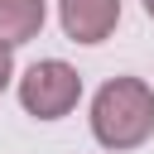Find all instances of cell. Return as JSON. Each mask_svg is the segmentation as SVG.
Masks as SVG:
<instances>
[{"mask_svg": "<svg viewBox=\"0 0 154 154\" xmlns=\"http://www.w3.org/2000/svg\"><path fill=\"white\" fill-rule=\"evenodd\" d=\"M91 135L106 149H135L154 135V91L140 77H111L91 101Z\"/></svg>", "mask_w": 154, "mask_h": 154, "instance_id": "1", "label": "cell"}, {"mask_svg": "<svg viewBox=\"0 0 154 154\" xmlns=\"http://www.w3.org/2000/svg\"><path fill=\"white\" fill-rule=\"evenodd\" d=\"M77 96H82V77H77L63 58H43V63H34V67L19 77V101H24V111L38 116V120L67 116V111L77 106Z\"/></svg>", "mask_w": 154, "mask_h": 154, "instance_id": "2", "label": "cell"}, {"mask_svg": "<svg viewBox=\"0 0 154 154\" xmlns=\"http://www.w3.org/2000/svg\"><path fill=\"white\" fill-rule=\"evenodd\" d=\"M58 14L72 43H101L120 24V0H58Z\"/></svg>", "mask_w": 154, "mask_h": 154, "instance_id": "3", "label": "cell"}, {"mask_svg": "<svg viewBox=\"0 0 154 154\" xmlns=\"http://www.w3.org/2000/svg\"><path fill=\"white\" fill-rule=\"evenodd\" d=\"M43 29V0H0V43H29Z\"/></svg>", "mask_w": 154, "mask_h": 154, "instance_id": "4", "label": "cell"}, {"mask_svg": "<svg viewBox=\"0 0 154 154\" xmlns=\"http://www.w3.org/2000/svg\"><path fill=\"white\" fill-rule=\"evenodd\" d=\"M10 77H14V63H10V48L0 43V91L10 87Z\"/></svg>", "mask_w": 154, "mask_h": 154, "instance_id": "5", "label": "cell"}, {"mask_svg": "<svg viewBox=\"0 0 154 154\" xmlns=\"http://www.w3.org/2000/svg\"><path fill=\"white\" fill-rule=\"evenodd\" d=\"M144 14H149V19H154V0H144Z\"/></svg>", "mask_w": 154, "mask_h": 154, "instance_id": "6", "label": "cell"}]
</instances>
